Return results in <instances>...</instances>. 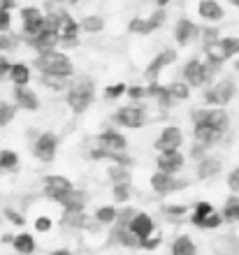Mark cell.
Segmentation results:
<instances>
[{
    "mask_svg": "<svg viewBox=\"0 0 239 255\" xmlns=\"http://www.w3.org/2000/svg\"><path fill=\"white\" fill-rule=\"evenodd\" d=\"M74 186H72V181L67 179V176H63V174H49V176H44V195H47L49 200H53V202H63L65 200V195L72 190Z\"/></svg>",
    "mask_w": 239,
    "mask_h": 255,
    "instance_id": "8",
    "label": "cell"
},
{
    "mask_svg": "<svg viewBox=\"0 0 239 255\" xmlns=\"http://www.w3.org/2000/svg\"><path fill=\"white\" fill-rule=\"evenodd\" d=\"M63 225L65 228H86V216H84V211H65Z\"/></svg>",
    "mask_w": 239,
    "mask_h": 255,
    "instance_id": "35",
    "label": "cell"
},
{
    "mask_svg": "<svg viewBox=\"0 0 239 255\" xmlns=\"http://www.w3.org/2000/svg\"><path fill=\"white\" fill-rule=\"evenodd\" d=\"M19 169V153L12 148L0 151V172H16Z\"/></svg>",
    "mask_w": 239,
    "mask_h": 255,
    "instance_id": "28",
    "label": "cell"
},
{
    "mask_svg": "<svg viewBox=\"0 0 239 255\" xmlns=\"http://www.w3.org/2000/svg\"><path fill=\"white\" fill-rule=\"evenodd\" d=\"M177 58H179V54H177L174 49H163V51L153 56V61L149 63V65H146L144 77H146L149 81H158L160 72H163L165 67L174 65V63H177Z\"/></svg>",
    "mask_w": 239,
    "mask_h": 255,
    "instance_id": "9",
    "label": "cell"
},
{
    "mask_svg": "<svg viewBox=\"0 0 239 255\" xmlns=\"http://www.w3.org/2000/svg\"><path fill=\"white\" fill-rule=\"evenodd\" d=\"M135 216V209L133 207H123L121 211H116V221L119 223V228H128V223H130V218Z\"/></svg>",
    "mask_w": 239,
    "mask_h": 255,
    "instance_id": "42",
    "label": "cell"
},
{
    "mask_svg": "<svg viewBox=\"0 0 239 255\" xmlns=\"http://www.w3.org/2000/svg\"><path fill=\"white\" fill-rule=\"evenodd\" d=\"M79 30H86L88 35L102 33V30H105V16H100V14H86V16L79 21Z\"/></svg>",
    "mask_w": 239,
    "mask_h": 255,
    "instance_id": "27",
    "label": "cell"
},
{
    "mask_svg": "<svg viewBox=\"0 0 239 255\" xmlns=\"http://www.w3.org/2000/svg\"><path fill=\"white\" fill-rule=\"evenodd\" d=\"M14 7H16V0H0V9H5V12H12Z\"/></svg>",
    "mask_w": 239,
    "mask_h": 255,
    "instance_id": "54",
    "label": "cell"
},
{
    "mask_svg": "<svg viewBox=\"0 0 239 255\" xmlns=\"http://www.w3.org/2000/svg\"><path fill=\"white\" fill-rule=\"evenodd\" d=\"M235 91H237L235 79L226 77V79L216 81V84H209L205 88V102L209 107H226L228 102L235 98Z\"/></svg>",
    "mask_w": 239,
    "mask_h": 255,
    "instance_id": "3",
    "label": "cell"
},
{
    "mask_svg": "<svg viewBox=\"0 0 239 255\" xmlns=\"http://www.w3.org/2000/svg\"><path fill=\"white\" fill-rule=\"evenodd\" d=\"M114 121L123 128H130V130H137L146 123V112L142 105L137 102H130V105H123L114 112Z\"/></svg>",
    "mask_w": 239,
    "mask_h": 255,
    "instance_id": "7",
    "label": "cell"
},
{
    "mask_svg": "<svg viewBox=\"0 0 239 255\" xmlns=\"http://www.w3.org/2000/svg\"><path fill=\"white\" fill-rule=\"evenodd\" d=\"M167 214H172V216H181V214H186V207H167Z\"/></svg>",
    "mask_w": 239,
    "mask_h": 255,
    "instance_id": "55",
    "label": "cell"
},
{
    "mask_svg": "<svg viewBox=\"0 0 239 255\" xmlns=\"http://www.w3.org/2000/svg\"><path fill=\"white\" fill-rule=\"evenodd\" d=\"M33 67L40 72V77H53V79L70 81L74 77V63L72 58L58 49H49L35 56Z\"/></svg>",
    "mask_w": 239,
    "mask_h": 255,
    "instance_id": "1",
    "label": "cell"
},
{
    "mask_svg": "<svg viewBox=\"0 0 239 255\" xmlns=\"http://www.w3.org/2000/svg\"><path fill=\"white\" fill-rule=\"evenodd\" d=\"M184 162H186V158H184V153H181V151H160L156 165H158V172H165V174H177V172L184 167Z\"/></svg>",
    "mask_w": 239,
    "mask_h": 255,
    "instance_id": "17",
    "label": "cell"
},
{
    "mask_svg": "<svg viewBox=\"0 0 239 255\" xmlns=\"http://www.w3.org/2000/svg\"><path fill=\"white\" fill-rule=\"evenodd\" d=\"M160 242H163V235H160V232H151L146 239H142V242H140V249H149V251H151V249H156Z\"/></svg>",
    "mask_w": 239,
    "mask_h": 255,
    "instance_id": "46",
    "label": "cell"
},
{
    "mask_svg": "<svg viewBox=\"0 0 239 255\" xmlns=\"http://www.w3.org/2000/svg\"><path fill=\"white\" fill-rule=\"evenodd\" d=\"M170 2H172V0H156V5H158V7H163V9H165V7L170 5Z\"/></svg>",
    "mask_w": 239,
    "mask_h": 255,
    "instance_id": "56",
    "label": "cell"
},
{
    "mask_svg": "<svg viewBox=\"0 0 239 255\" xmlns=\"http://www.w3.org/2000/svg\"><path fill=\"white\" fill-rule=\"evenodd\" d=\"M35 228L40 230V232H47V230H51V218H47V216H40V218L35 221Z\"/></svg>",
    "mask_w": 239,
    "mask_h": 255,
    "instance_id": "49",
    "label": "cell"
},
{
    "mask_svg": "<svg viewBox=\"0 0 239 255\" xmlns=\"http://www.w3.org/2000/svg\"><path fill=\"white\" fill-rule=\"evenodd\" d=\"M172 255H198V249H195V244H193L191 237L181 235V237H177L172 244Z\"/></svg>",
    "mask_w": 239,
    "mask_h": 255,
    "instance_id": "29",
    "label": "cell"
},
{
    "mask_svg": "<svg viewBox=\"0 0 239 255\" xmlns=\"http://www.w3.org/2000/svg\"><path fill=\"white\" fill-rule=\"evenodd\" d=\"M198 16L205 19L207 23H219L226 16V9L219 0H200L198 2Z\"/></svg>",
    "mask_w": 239,
    "mask_h": 255,
    "instance_id": "20",
    "label": "cell"
},
{
    "mask_svg": "<svg viewBox=\"0 0 239 255\" xmlns=\"http://www.w3.org/2000/svg\"><path fill=\"white\" fill-rule=\"evenodd\" d=\"M221 223H223V218H221V214H216V211H212V214L207 216L205 221L200 223L198 228H202V230H214V228H219Z\"/></svg>",
    "mask_w": 239,
    "mask_h": 255,
    "instance_id": "44",
    "label": "cell"
},
{
    "mask_svg": "<svg viewBox=\"0 0 239 255\" xmlns=\"http://www.w3.org/2000/svg\"><path fill=\"white\" fill-rule=\"evenodd\" d=\"M165 19H167V14H165V9L163 7H156L149 16H144V23H146V35H151V33H156L163 23H165Z\"/></svg>",
    "mask_w": 239,
    "mask_h": 255,
    "instance_id": "30",
    "label": "cell"
},
{
    "mask_svg": "<svg viewBox=\"0 0 239 255\" xmlns=\"http://www.w3.org/2000/svg\"><path fill=\"white\" fill-rule=\"evenodd\" d=\"M230 5H233V7H237V9H239V0H230Z\"/></svg>",
    "mask_w": 239,
    "mask_h": 255,
    "instance_id": "58",
    "label": "cell"
},
{
    "mask_svg": "<svg viewBox=\"0 0 239 255\" xmlns=\"http://www.w3.org/2000/svg\"><path fill=\"white\" fill-rule=\"evenodd\" d=\"M128 197H130V186H126V183H116V186H114V200L121 202V204H126Z\"/></svg>",
    "mask_w": 239,
    "mask_h": 255,
    "instance_id": "45",
    "label": "cell"
},
{
    "mask_svg": "<svg viewBox=\"0 0 239 255\" xmlns=\"http://www.w3.org/2000/svg\"><path fill=\"white\" fill-rule=\"evenodd\" d=\"M21 16V40L26 37H35V35L44 30V12L35 5H26L19 9Z\"/></svg>",
    "mask_w": 239,
    "mask_h": 255,
    "instance_id": "4",
    "label": "cell"
},
{
    "mask_svg": "<svg viewBox=\"0 0 239 255\" xmlns=\"http://www.w3.org/2000/svg\"><path fill=\"white\" fill-rule=\"evenodd\" d=\"M12 98L16 109H26V112H37L40 109V98L30 86H14Z\"/></svg>",
    "mask_w": 239,
    "mask_h": 255,
    "instance_id": "16",
    "label": "cell"
},
{
    "mask_svg": "<svg viewBox=\"0 0 239 255\" xmlns=\"http://www.w3.org/2000/svg\"><path fill=\"white\" fill-rule=\"evenodd\" d=\"M151 188L156 190L158 195H172L177 193V190L186 188V181H181V179H177L174 174H165V172H156V174L151 176Z\"/></svg>",
    "mask_w": 239,
    "mask_h": 255,
    "instance_id": "13",
    "label": "cell"
},
{
    "mask_svg": "<svg viewBox=\"0 0 239 255\" xmlns=\"http://www.w3.org/2000/svg\"><path fill=\"white\" fill-rule=\"evenodd\" d=\"M56 153H58V134H56V132L47 130V132H40L37 137H35V141H33V155L40 162H47V165H49V162H53Z\"/></svg>",
    "mask_w": 239,
    "mask_h": 255,
    "instance_id": "6",
    "label": "cell"
},
{
    "mask_svg": "<svg viewBox=\"0 0 239 255\" xmlns=\"http://www.w3.org/2000/svg\"><path fill=\"white\" fill-rule=\"evenodd\" d=\"M51 255H72V253H70V251H67V249H60V251H53Z\"/></svg>",
    "mask_w": 239,
    "mask_h": 255,
    "instance_id": "57",
    "label": "cell"
},
{
    "mask_svg": "<svg viewBox=\"0 0 239 255\" xmlns=\"http://www.w3.org/2000/svg\"><path fill=\"white\" fill-rule=\"evenodd\" d=\"M212 211H214V207L209 204V202H198V207H195V211H193V225L198 228L200 223L205 221V218L212 214Z\"/></svg>",
    "mask_w": 239,
    "mask_h": 255,
    "instance_id": "40",
    "label": "cell"
},
{
    "mask_svg": "<svg viewBox=\"0 0 239 255\" xmlns=\"http://www.w3.org/2000/svg\"><path fill=\"white\" fill-rule=\"evenodd\" d=\"M181 74H184V79H181V81H186L188 88L209 86L207 74H205V67H202V61H200V58H191V61H186V65H184Z\"/></svg>",
    "mask_w": 239,
    "mask_h": 255,
    "instance_id": "12",
    "label": "cell"
},
{
    "mask_svg": "<svg viewBox=\"0 0 239 255\" xmlns=\"http://www.w3.org/2000/svg\"><path fill=\"white\" fill-rule=\"evenodd\" d=\"M116 211H119V209L112 207V204H107V207H100L98 211H95V221H98L100 225H112V223L116 221Z\"/></svg>",
    "mask_w": 239,
    "mask_h": 255,
    "instance_id": "37",
    "label": "cell"
},
{
    "mask_svg": "<svg viewBox=\"0 0 239 255\" xmlns=\"http://www.w3.org/2000/svg\"><path fill=\"white\" fill-rule=\"evenodd\" d=\"M107 176H109V181L116 186V183H126V186H130V181H133V174H130V167H126V165H109L107 167Z\"/></svg>",
    "mask_w": 239,
    "mask_h": 255,
    "instance_id": "26",
    "label": "cell"
},
{
    "mask_svg": "<svg viewBox=\"0 0 239 255\" xmlns=\"http://www.w3.org/2000/svg\"><path fill=\"white\" fill-rule=\"evenodd\" d=\"M21 44V35L12 33V30H5L0 33V54H7V51H14V49Z\"/></svg>",
    "mask_w": 239,
    "mask_h": 255,
    "instance_id": "33",
    "label": "cell"
},
{
    "mask_svg": "<svg viewBox=\"0 0 239 255\" xmlns=\"http://www.w3.org/2000/svg\"><path fill=\"white\" fill-rule=\"evenodd\" d=\"M98 146L107 148V151H126L128 139L119 132V130L107 128V130H102V132L98 134Z\"/></svg>",
    "mask_w": 239,
    "mask_h": 255,
    "instance_id": "21",
    "label": "cell"
},
{
    "mask_svg": "<svg viewBox=\"0 0 239 255\" xmlns=\"http://www.w3.org/2000/svg\"><path fill=\"white\" fill-rule=\"evenodd\" d=\"M5 216L9 218V223H14V225H23V216L21 214H16V211H12V209H5Z\"/></svg>",
    "mask_w": 239,
    "mask_h": 255,
    "instance_id": "50",
    "label": "cell"
},
{
    "mask_svg": "<svg viewBox=\"0 0 239 255\" xmlns=\"http://www.w3.org/2000/svg\"><path fill=\"white\" fill-rule=\"evenodd\" d=\"M65 100H67V107L72 109L74 114L79 116L84 114L95 100V81L88 77V74H77L72 79L67 81V88H65Z\"/></svg>",
    "mask_w": 239,
    "mask_h": 255,
    "instance_id": "2",
    "label": "cell"
},
{
    "mask_svg": "<svg viewBox=\"0 0 239 255\" xmlns=\"http://www.w3.org/2000/svg\"><path fill=\"white\" fill-rule=\"evenodd\" d=\"M86 193L84 190H77V188H72L70 193L65 195V200L60 202V207L65 209V211H84L86 209Z\"/></svg>",
    "mask_w": 239,
    "mask_h": 255,
    "instance_id": "24",
    "label": "cell"
},
{
    "mask_svg": "<svg viewBox=\"0 0 239 255\" xmlns=\"http://www.w3.org/2000/svg\"><path fill=\"white\" fill-rule=\"evenodd\" d=\"M128 30L133 35H146V23H144V16H133L130 23H128Z\"/></svg>",
    "mask_w": 239,
    "mask_h": 255,
    "instance_id": "43",
    "label": "cell"
},
{
    "mask_svg": "<svg viewBox=\"0 0 239 255\" xmlns=\"http://www.w3.org/2000/svg\"><path fill=\"white\" fill-rule=\"evenodd\" d=\"M202 112V119H205L209 126L216 130V132L223 137L228 132V128H230V116L223 107H212V109H200Z\"/></svg>",
    "mask_w": 239,
    "mask_h": 255,
    "instance_id": "18",
    "label": "cell"
},
{
    "mask_svg": "<svg viewBox=\"0 0 239 255\" xmlns=\"http://www.w3.org/2000/svg\"><path fill=\"white\" fill-rule=\"evenodd\" d=\"M128 230H130V232L142 242V239H146L151 232H156V225H153V218L149 214H144V211H135V216L130 218V223H128Z\"/></svg>",
    "mask_w": 239,
    "mask_h": 255,
    "instance_id": "19",
    "label": "cell"
},
{
    "mask_svg": "<svg viewBox=\"0 0 239 255\" xmlns=\"http://www.w3.org/2000/svg\"><path fill=\"white\" fill-rule=\"evenodd\" d=\"M219 172H221V160H216V158L205 155V158H200L198 160V179H202V181L214 179Z\"/></svg>",
    "mask_w": 239,
    "mask_h": 255,
    "instance_id": "23",
    "label": "cell"
},
{
    "mask_svg": "<svg viewBox=\"0 0 239 255\" xmlns=\"http://www.w3.org/2000/svg\"><path fill=\"white\" fill-rule=\"evenodd\" d=\"M205 54H207V58H214V61H219V63L230 61V58H235L239 54V35L237 37L223 35V37H219V40L214 42L212 47L205 49Z\"/></svg>",
    "mask_w": 239,
    "mask_h": 255,
    "instance_id": "5",
    "label": "cell"
},
{
    "mask_svg": "<svg viewBox=\"0 0 239 255\" xmlns=\"http://www.w3.org/2000/svg\"><path fill=\"white\" fill-rule=\"evenodd\" d=\"M7 79L12 81L14 86H28L30 79H33L30 65H26V63H12V65H9V72H7Z\"/></svg>",
    "mask_w": 239,
    "mask_h": 255,
    "instance_id": "22",
    "label": "cell"
},
{
    "mask_svg": "<svg viewBox=\"0 0 239 255\" xmlns=\"http://www.w3.org/2000/svg\"><path fill=\"white\" fill-rule=\"evenodd\" d=\"M235 70H237V74H239V58L235 61Z\"/></svg>",
    "mask_w": 239,
    "mask_h": 255,
    "instance_id": "59",
    "label": "cell"
},
{
    "mask_svg": "<svg viewBox=\"0 0 239 255\" xmlns=\"http://www.w3.org/2000/svg\"><path fill=\"white\" fill-rule=\"evenodd\" d=\"M14 116H16V105H14V102L0 100V128L9 126V123L14 121Z\"/></svg>",
    "mask_w": 239,
    "mask_h": 255,
    "instance_id": "36",
    "label": "cell"
},
{
    "mask_svg": "<svg viewBox=\"0 0 239 255\" xmlns=\"http://www.w3.org/2000/svg\"><path fill=\"white\" fill-rule=\"evenodd\" d=\"M51 2H53V5H56V7H65V9H67V7L79 5L81 0H51Z\"/></svg>",
    "mask_w": 239,
    "mask_h": 255,
    "instance_id": "53",
    "label": "cell"
},
{
    "mask_svg": "<svg viewBox=\"0 0 239 255\" xmlns=\"http://www.w3.org/2000/svg\"><path fill=\"white\" fill-rule=\"evenodd\" d=\"M40 81H42V86H47L49 91H65L67 88V81L65 79H53V77H40Z\"/></svg>",
    "mask_w": 239,
    "mask_h": 255,
    "instance_id": "41",
    "label": "cell"
},
{
    "mask_svg": "<svg viewBox=\"0 0 239 255\" xmlns=\"http://www.w3.org/2000/svg\"><path fill=\"white\" fill-rule=\"evenodd\" d=\"M112 237L121 244V246H128V249H140V239H137V237H135L128 228H119Z\"/></svg>",
    "mask_w": 239,
    "mask_h": 255,
    "instance_id": "31",
    "label": "cell"
},
{
    "mask_svg": "<svg viewBox=\"0 0 239 255\" xmlns=\"http://www.w3.org/2000/svg\"><path fill=\"white\" fill-rule=\"evenodd\" d=\"M228 188L233 190L235 195L239 193V165L233 169V172H230V174H228Z\"/></svg>",
    "mask_w": 239,
    "mask_h": 255,
    "instance_id": "48",
    "label": "cell"
},
{
    "mask_svg": "<svg viewBox=\"0 0 239 255\" xmlns=\"http://www.w3.org/2000/svg\"><path fill=\"white\" fill-rule=\"evenodd\" d=\"M205 148H207V146H202V144H198V141H195V146H193L191 155L195 158V160H200V158H205Z\"/></svg>",
    "mask_w": 239,
    "mask_h": 255,
    "instance_id": "52",
    "label": "cell"
},
{
    "mask_svg": "<svg viewBox=\"0 0 239 255\" xmlns=\"http://www.w3.org/2000/svg\"><path fill=\"white\" fill-rule=\"evenodd\" d=\"M167 91L174 98V102H184L191 98V88L186 81H172V84H167Z\"/></svg>",
    "mask_w": 239,
    "mask_h": 255,
    "instance_id": "32",
    "label": "cell"
},
{
    "mask_svg": "<svg viewBox=\"0 0 239 255\" xmlns=\"http://www.w3.org/2000/svg\"><path fill=\"white\" fill-rule=\"evenodd\" d=\"M174 40H177L179 47H191L193 42L200 40V26L195 21L181 16V19L174 23Z\"/></svg>",
    "mask_w": 239,
    "mask_h": 255,
    "instance_id": "10",
    "label": "cell"
},
{
    "mask_svg": "<svg viewBox=\"0 0 239 255\" xmlns=\"http://www.w3.org/2000/svg\"><path fill=\"white\" fill-rule=\"evenodd\" d=\"M221 37L219 33V28H214V26H207V28H200V40H202V49L207 47H212L214 42Z\"/></svg>",
    "mask_w": 239,
    "mask_h": 255,
    "instance_id": "38",
    "label": "cell"
},
{
    "mask_svg": "<svg viewBox=\"0 0 239 255\" xmlns=\"http://www.w3.org/2000/svg\"><path fill=\"white\" fill-rule=\"evenodd\" d=\"M12 249L16 251L19 255H33L35 253V239H33V235L21 232V235L12 237Z\"/></svg>",
    "mask_w": 239,
    "mask_h": 255,
    "instance_id": "25",
    "label": "cell"
},
{
    "mask_svg": "<svg viewBox=\"0 0 239 255\" xmlns=\"http://www.w3.org/2000/svg\"><path fill=\"white\" fill-rule=\"evenodd\" d=\"M9 65H12V63L7 61V56L0 54V79H5V77H7V72H9Z\"/></svg>",
    "mask_w": 239,
    "mask_h": 255,
    "instance_id": "51",
    "label": "cell"
},
{
    "mask_svg": "<svg viewBox=\"0 0 239 255\" xmlns=\"http://www.w3.org/2000/svg\"><path fill=\"white\" fill-rule=\"evenodd\" d=\"M128 91V84H123V81H116V84H109V86L105 88V100H119V98H123Z\"/></svg>",
    "mask_w": 239,
    "mask_h": 255,
    "instance_id": "39",
    "label": "cell"
},
{
    "mask_svg": "<svg viewBox=\"0 0 239 255\" xmlns=\"http://www.w3.org/2000/svg\"><path fill=\"white\" fill-rule=\"evenodd\" d=\"M181 144H184V132H181V128H177V126L163 128V132L153 141V146H156L158 153L160 151H179Z\"/></svg>",
    "mask_w": 239,
    "mask_h": 255,
    "instance_id": "11",
    "label": "cell"
},
{
    "mask_svg": "<svg viewBox=\"0 0 239 255\" xmlns=\"http://www.w3.org/2000/svg\"><path fill=\"white\" fill-rule=\"evenodd\" d=\"M126 95H128V98H130L133 102H140V100H144V98H146V88L140 86V84H137V86H128Z\"/></svg>",
    "mask_w": 239,
    "mask_h": 255,
    "instance_id": "47",
    "label": "cell"
},
{
    "mask_svg": "<svg viewBox=\"0 0 239 255\" xmlns=\"http://www.w3.org/2000/svg\"><path fill=\"white\" fill-rule=\"evenodd\" d=\"M21 42H26L28 47L35 51V54H42V51H49V49H58V44H60L58 33L47 30V28H44V30H40L35 37H26V40H21Z\"/></svg>",
    "mask_w": 239,
    "mask_h": 255,
    "instance_id": "15",
    "label": "cell"
},
{
    "mask_svg": "<svg viewBox=\"0 0 239 255\" xmlns=\"http://www.w3.org/2000/svg\"><path fill=\"white\" fill-rule=\"evenodd\" d=\"M223 221H239V197L233 195L226 200V207H223V214H221Z\"/></svg>",
    "mask_w": 239,
    "mask_h": 255,
    "instance_id": "34",
    "label": "cell"
},
{
    "mask_svg": "<svg viewBox=\"0 0 239 255\" xmlns=\"http://www.w3.org/2000/svg\"><path fill=\"white\" fill-rule=\"evenodd\" d=\"M79 21L74 19L72 14H67L65 19H63V23H60L58 28V40L60 44L65 49H74L77 44H79Z\"/></svg>",
    "mask_w": 239,
    "mask_h": 255,
    "instance_id": "14",
    "label": "cell"
}]
</instances>
